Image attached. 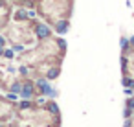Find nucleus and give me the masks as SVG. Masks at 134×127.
Segmentation results:
<instances>
[{"label": "nucleus", "mask_w": 134, "mask_h": 127, "mask_svg": "<svg viewBox=\"0 0 134 127\" xmlns=\"http://www.w3.org/2000/svg\"><path fill=\"white\" fill-rule=\"evenodd\" d=\"M46 35H48V30H46L44 26H41V28H39V37H46Z\"/></svg>", "instance_id": "f257e3e1"}]
</instances>
